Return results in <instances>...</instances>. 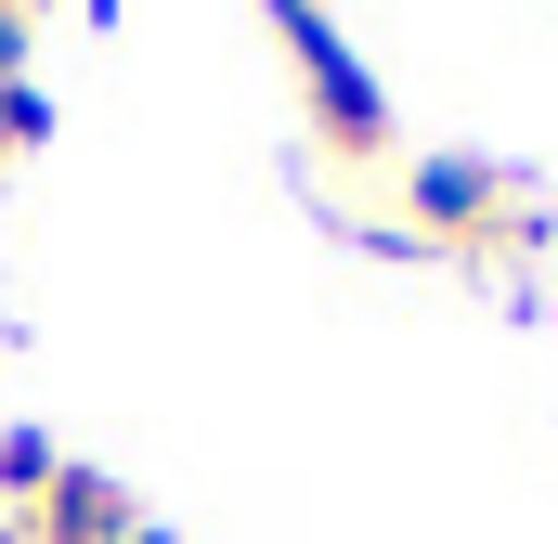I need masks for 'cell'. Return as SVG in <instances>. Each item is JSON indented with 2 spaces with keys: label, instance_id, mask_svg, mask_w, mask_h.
<instances>
[{
  "label": "cell",
  "instance_id": "cell-1",
  "mask_svg": "<svg viewBox=\"0 0 558 544\" xmlns=\"http://www.w3.org/2000/svg\"><path fill=\"white\" fill-rule=\"evenodd\" d=\"M274 26H286V52H299V78H312L325 143H338V156H377V143H390V104H377V78L338 52V26H325L312 0H274Z\"/></svg>",
  "mask_w": 558,
  "mask_h": 544
},
{
  "label": "cell",
  "instance_id": "cell-2",
  "mask_svg": "<svg viewBox=\"0 0 558 544\" xmlns=\"http://www.w3.org/2000/svg\"><path fill=\"white\" fill-rule=\"evenodd\" d=\"M13 544H143V519H131V493L118 480H92V467H65L26 519H13Z\"/></svg>",
  "mask_w": 558,
  "mask_h": 544
},
{
  "label": "cell",
  "instance_id": "cell-3",
  "mask_svg": "<svg viewBox=\"0 0 558 544\" xmlns=\"http://www.w3.org/2000/svg\"><path fill=\"white\" fill-rule=\"evenodd\" d=\"M403 208H416V234H494L507 221V182L481 156H416L403 169Z\"/></svg>",
  "mask_w": 558,
  "mask_h": 544
},
{
  "label": "cell",
  "instance_id": "cell-4",
  "mask_svg": "<svg viewBox=\"0 0 558 544\" xmlns=\"http://www.w3.org/2000/svg\"><path fill=\"white\" fill-rule=\"evenodd\" d=\"M52 480H65V454H52V441H39V428H0V506H13V519H26V506H39V493H52Z\"/></svg>",
  "mask_w": 558,
  "mask_h": 544
},
{
  "label": "cell",
  "instance_id": "cell-5",
  "mask_svg": "<svg viewBox=\"0 0 558 544\" xmlns=\"http://www.w3.org/2000/svg\"><path fill=\"white\" fill-rule=\"evenodd\" d=\"M39 131H52V91H39V78H13V91H0V169H13Z\"/></svg>",
  "mask_w": 558,
  "mask_h": 544
},
{
  "label": "cell",
  "instance_id": "cell-6",
  "mask_svg": "<svg viewBox=\"0 0 558 544\" xmlns=\"http://www.w3.org/2000/svg\"><path fill=\"white\" fill-rule=\"evenodd\" d=\"M26 78V13H0V91Z\"/></svg>",
  "mask_w": 558,
  "mask_h": 544
},
{
  "label": "cell",
  "instance_id": "cell-7",
  "mask_svg": "<svg viewBox=\"0 0 558 544\" xmlns=\"http://www.w3.org/2000/svg\"><path fill=\"white\" fill-rule=\"evenodd\" d=\"M0 13H26V0H0Z\"/></svg>",
  "mask_w": 558,
  "mask_h": 544
},
{
  "label": "cell",
  "instance_id": "cell-8",
  "mask_svg": "<svg viewBox=\"0 0 558 544\" xmlns=\"http://www.w3.org/2000/svg\"><path fill=\"white\" fill-rule=\"evenodd\" d=\"M0 544H13V519H0Z\"/></svg>",
  "mask_w": 558,
  "mask_h": 544
},
{
  "label": "cell",
  "instance_id": "cell-9",
  "mask_svg": "<svg viewBox=\"0 0 558 544\" xmlns=\"http://www.w3.org/2000/svg\"><path fill=\"white\" fill-rule=\"evenodd\" d=\"M26 13H39V0H26Z\"/></svg>",
  "mask_w": 558,
  "mask_h": 544
}]
</instances>
